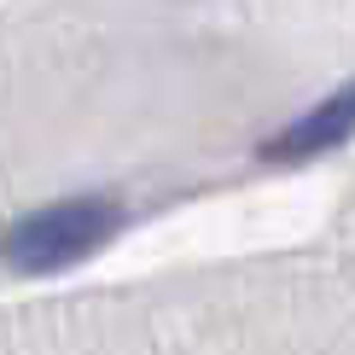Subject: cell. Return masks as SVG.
Returning a JSON list of instances; mask_svg holds the SVG:
<instances>
[{
  "instance_id": "1",
  "label": "cell",
  "mask_w": 355,
  "mask_h": 355,
  "mask_svg": "<svg viewBox=\"0 0 355 355\" xmlns=\"http://www.w3.org/2000/svg\"><path fill=\"white\" fill-rule=\"evenodd\" d=\"M116 227H123V204L116 198H99V192L53 198L0 233V262L18 274H58L70 262H87L99 245H111Z\"/></svg>"
},
{
  "instance_id": "2",
  "label": "cell",
  "mask_w": 355,
  "mask_h": 355,
  "mask_svg": "<svg viewBox=\"0 0 355 355\" xmlns=\"http://www.w3.org/2000/svg\"><path fill=\"white\" fill-rule=\"evenodd\" d=\"M355 135V82L332 87L320 105H309L303 116H291L274 140H262L268 164H309V157H327Z\"/></svg>"
}]
</instances>
